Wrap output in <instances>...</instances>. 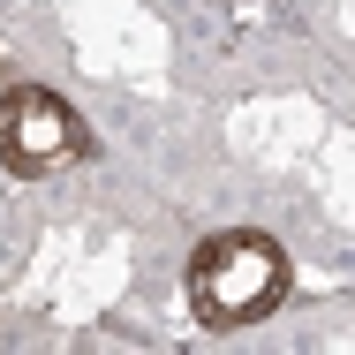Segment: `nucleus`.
<instances>
[{"label":"nucleus","mask_w":355,"mask_h":355,"mask_svg":"<svg viewBox=\"0 0 355 355\" xmlns=\"http://www.w3.org/2000/svg\"><path fill=\"white\" fill-rule=\"evenodd\" d=\"M287 302V250L257 227H219L197 242L189 257V310L197 325L234 333V325H257Z\"/></svg>","instance_id":"nucleus-1"},{"label":"nucleus","mask_w":355,"mask_h":355,"mask_svg":"<svg viewBox=\"0 0 355 355\" xmlns=\"http://www.w3.org/2000/svg\"><path fill=\"white\" fill-rule=\"evenodd\" d=\"M91 137H83V114H76L61 91H46V83H15L8 98H0V159H8V174H53V166H69L83 159Z\"/></svg>","instance_id":"nucleus-2"}]
</instances>
